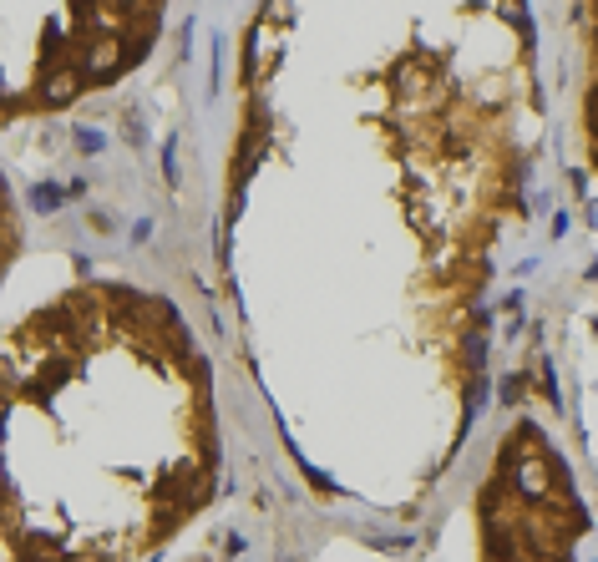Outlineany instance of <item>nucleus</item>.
Listing matches in <instances>:
<instances>
[{
    "mask_svg": "<svg viewBox=\"0 0 598 562\" xmlns=\"http://www.w3.org/2000/svg\"><path fill=\"white\" fill-rule=\"evenodd\" d=\"M11 552L142 557L188 527L218 481L208 365L173 304L82 284L6 335Z\"/></svg>",
    "mask_w": 598,
    "mask_h": 562,
    "instance_id": "f257e3e1",
    "label": "nucleus"
},
{
    "mask_svg": "<svg viewBox=\"0 0 598 562\" xmlns=\"http://www.w3.org/2000/svg\"><path fill=\"white\" fill-rule=\"evenodd\" d=\"M168 0H6V117L112 87L158 41Z\"/></svg>",
    "mask_w": 598,
    "mask_h": 562,
    "instance_id": "f03ea898",
    "label": "nucleus"
},
{
    "mask_svg": "<svg viewBox=\"0 0 598 562\" xmlns=\"http://www.w3.org/2000/svg\"><path fill=\"white\" fill-rule=\"evenodd\" d=\"M487 492H507L517 497V517L497 522L492 532H482V552H517V557H543V552H568L578 532H563L558 507H578L568 481L548 451V441L533 426H517V436H507V451L487 481Z\"/></svg>",
    "mask_w": 598,
    "mask_h": 562,
    "instance_id": "7ed1b4c3",
    "label": "nucleus"
}]
</instances>
